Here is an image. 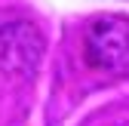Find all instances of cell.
<instances>
[{"instance_id":"1","label":"cell","mask_w":129,"mask_h":126,"mask_svg":"<svg viewBox=\"0 0 129 126\" xmlns=\"http://www.w3.org/2000/svg\"><path fill=\"white\" fill-rule=\"evenodd\" d=\"M83 55L95 71L129 74V19L99 15L83 37Z\"/></svg>"}]
</instances>
